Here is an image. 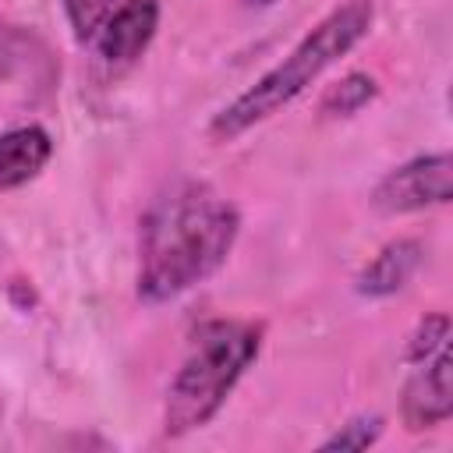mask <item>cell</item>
Listing matches in <instances>:
<instances>
[{"label": "cell", "mask_w": 453, "mask_h": 453, "mask_svg": "<svg viewBox=\"0 0 453 453\" xmlns=\"http://www.w3.org/2000/svg\"><path fill=\"white\" fill-rule=\"evenodd\" d=\"M241 212L209 184H177L142 219L138 234V301L170 304L205 283L234 251Z\"/></svg>", "instance_id": "cell-1"}, {"label": "cell", "mask_w": 453, "mask_h": 453, "mask_svg": "<svg viewBox=\"0 0 453 453\" xmlns=\"http://www.w3.org/2000/svg\"><path fill=\"white\" fill-rule=\"evenodd\" d=\"M53 159V138L39 124L0 131V195L35 180Z\"/></svg>", "instance_id": "cell-7"}, {"label": "cell", "mask_w": 453, "mask_h": 453, "mask_svg": "<svg viewBox=\"0 0 453 453\" xmlns=\"http://www.w3.org/2000/svg\"><path fill=\"white\" fill-rule=\"evenodd\" d=\"M453 414V357L449 350H435L428 361L418 365V372L403 382L400 396V421L407 432H425Z\"/></svg>", "instance_id": "cell-5"}, {"label": "cell", "mask_w": 453, "mask_h": 453, "mask_svg": "<svg viewBox=\"0 0 453 453\" xmlns=\"http://www.w3.org/2000/svg\"><path fill=\"white\" fill-rule=\"evenodd\" d=\"M382 432H386L382 414H357V418L343 421L329 439H322L319 449H368L382 439Z\"/></svg>", "instance_id": "cell-11"}, {"label": "cell", "mask_w": 453, "mask_h": 453, "mask_svg": "<svg viewBox=\"0 0 453 453\" xmlns=\"http://www.w3.org/2000/svg\"><path fill=\"white\" fill-rule=\"evenodd\" d=\"M117 0H60L64 18L71 25V35L78 42H92V35L99 32V25L106 21V14L113 11Z\"/></svg>", "instance_id": "cell-12"}, {"label": "cell", "mask_w": 453, "mask_h": 453, "mask_svg": "<svg viewBox=\"0 0 453 453\" xmlns=\"http://www.w3.org/2000/svg\"><path fill=\"white\" fill-rule=\"evenodd\" d=\"M244 4H248V7H273L276 0H244Z\"/></svg>", "instance_id": "cell-13"}, {"label": "cell", "mask_w": 453, "mask_h": 453, "mask_svg": "<svg viewBox=\"0 0 453 453\" xmlns=\"http://www.w3.org/2000/svg\"><path fill=\"white\" fill-rule=\"evenodd\" d=\"M159 32V0H124L117 4L99 32L92 35L96 57L103 64H131L138 60Z\"/></svg>", "instance_id": "cell-6"}, {"label": "cell", "mask_w": 453, "mask_h": 453, "mask_svg": "<svg viewBox=\"0 0 453 453\" xmlns=\"http://www.w3.org/2000/svg\"><path fill=\"white\" fill-rule=\"evenodd\" d=\"M375 21V4L372 0H343L336 4L322 21H315L297 46L276 60L262 78H255L237 99H230L212 120H209V138L226 145L237 142L244 131L255 124L269 120L283 106H290L297 96H304L333 64H340L368 32Z\"/></svg>", "instance_id": "cell-2"}, {"label": "cell", "mask_w": 453, "mask_h": 453, "mask_svg": "<svg viewBox=\"0 0 453 453\" xmlns=\"http://www.w3.org/2000/svg\"><path fill=\"white\" fill-rule=\"evenodd\" d=\"M446 340H449V315H446V311H428V315H421L418 326L411 329L407 347H403V361L421 365V361H428L435 350H442Z\"/></svg>", "instance_id": "cell-10"}, {"label": "cell", "mask_w": 453, "mask_h": 453, "mask_svg": "<svg viewBox=\"0 0 453 453\" xmlns=\"http://www.w3.org/2000/svg\"><path fill=\"white\" fill-rule=\"evenodd\" d=\"M262 350V326L248 319H209L191 340L163 400V432L180 439L205 428Z\"/></svg>", "instance_id": "cell-3"}, {"label": "cell", "mask_w": 453, "mask_h": 453, "mask_svg": "<svg viewBox=\"0 0 453 453\" xmlns=\"http://www.w3.org/2000/svg\"><path fill=\"white\" fill-rule=\"evenodd\" d=\"M453 198V159L449 152H425L393 166L372 188V209L382 216H411Z\"/></svg>", "instance_id": "cell-4"}, {"label": "cell", "mask_w": 453, "mask_h": 453, "mask_svg": "<svg viewBox=\"0 0 453 453\" xmlns=\"http://www.w3.org/2000/svg\"><path fill=\"white\" fill-rule=\"evenodd\" d=\"M379 96V81L365 71H350L340 81H333L322 99H319V117L322 120H347L354 113H361L372 99Z\"/></svg>", "instance_id": "cell-9"}, {"label": "cell", "mask_w": 453, "mask_h": 453, "mask_svg": "<svg viewBox=\"0 0 453 453\" xmlns=\"http://www.w3.org/2000/svg\"><path fill=\"white\" fill-rule=\"evenodd\" d=\"M421 244L414 237H400V241H389L354 280V290L361 297H372V301H382V297H393L400 294L411 276L418 273L421 265Z\"/></svg>", "instance_id": "cell-8"}]
</instances>
